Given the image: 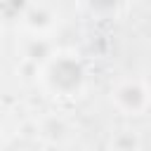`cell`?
<instances>
[{"label": "cell", "mask_w": 151, "mask_h": 151, "mask_svg": "<svg viewBox=\"0 0 151 151\" xmlns=\"http://www.w3.org/2000/svg\"><path fill=\"white\" fill-rule=\"evenodd\" d=\"M40 137H45L50 142H61L68 137V125L61 118H47L40 125Z\"/></svg>", "instance_id": "cell-6"}, {"label": "cell", "mask_w": 151, "mask_h": 151, "mask_svg": "<svg viewBox=\"0 0 151 151\" xmlns=\"http://www.w3.org/2000/svg\"><path fill=\"white\" fill-rule=\"evenodd\" d=\"M38 78L42 90L54 99H76L87 87V68L76 52L57 50L40 68Z\"/></svg>", "instance_id": "cell-1"}, {"label": "cell", "mask_w": 151, "mask_h": 151, "mask_svg": "<svg viewBox=\"0 0 151 151\" xmlns=\"http://www.w3.org/2000/svg\"><path fill=\"white\" fill-rule=\"evenodd\" d=\"M113 146L118 151H137L139 149V137L134 130H120L113 137Z\"/></svg>", "instance_id": "cell-8"}, {"label": "cell", "mask_w": 151, "mask_h": 151, "mask_svg": "<svg viewBox=\"0 0 151 151\" xmlns=\"http://www.w3.org/2000/svg\"><path fill=\"white\" fill-rule=\"evenodd\" d=\"M24 28L33 35H47L57 26V12L45 2H31L21 19Z\"/></svg>", "instance_id": "cell-3"}, {"label": "cell", "mask_w": 151, "mask_h": 151, "mask_svg": "<svg viewBox=\"0 0 151 151\" xmlns=\"http://www.w3.org/2000/svg\"><path fill=\"white\" fill-rule=\"evenodd\" d=\"M28 5L31 0H0V17H5L7 21H21Z\"/></svg>", "instance_id": "cell-7"}, {"label": "cell", "mask_w": 151, "mask_h": 151, "mask_svg": "<svg viewBox=\"0 0 151 151\" xmlns=\"http://www.w3.org/2000/svg\"><path fill=\"white\" fill-rule=\"evenodd\" d=\"M144 80H146V87H149V94H151V73H149V76H144Z\"/></svg>", "instance_id": "cell-9"}, {"label": "cell", "mask_w": 151, "mask_h": 151, "mask_svg": "<svg viewBox=\"0 0 151 151\" xmlns=\"http://www.w3.org/2000/svg\"><path fill=\"white\" fill-rule=\"evenodd\" d=\"M111 104L123 116H142L151 109V94L144 78H123L111 90Z\"/></svg>", "instance_id": "cell-2"}, {"label": "cell", "mask_w": 151, "mask_h": 151, "mask_svg": "<svg viewBox=\"0 0 151 151\" xmlns=\"http://www.w3.org/2000/svg\"><path fill=\"white\" fill-rule=\"evenodd\" d=\"M57 50H54V45L47 40V35H33V33H28V38H26V42H24V59L26 61H31V64H35L38 68L54 54Z\"/></svg>", "instance_id": "cell-4"}, {"label": "cell", "mask_w": 151, "mask_h": 151, "mask_svg": "<svg viewBox=\"0 0 151 151\" xmlns=\"http://www.w3.org/2000/svg\"><path fill=\"white\" fill-rule=\"evenodd\" d=\"M125 0H78L80 9L94 19H113L118 17Z\"/></svg>", "instance_id": "cell-5"}]
</instances>
